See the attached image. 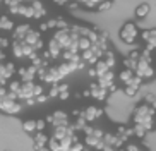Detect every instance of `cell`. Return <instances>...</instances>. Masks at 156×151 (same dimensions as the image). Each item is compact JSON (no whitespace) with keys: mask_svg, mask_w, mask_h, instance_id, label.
Listing matches in <instances>:
<instances>
[{"mask_svg":"<svg viewBox=\"0 0 156 151\" xmlns=\"http://www.w3.org/2000/svg\"><path fill=\"white\" fill-rule=\"evenodd\" d=\"M34 100H36V103H45V101L48 100V95H45V93H41V95L34 96Z\"/></svg>","mask_w":156,"mask_h":151,"instance_id":"33","label":"cell"},{"mask_svg":"<svg viewBox=\"0 0 156 151\" xmlns=\"http://www.w3.org/2000/svg\"><path fill=\"white\" fill-rule=\"evenodd\" d=\"M93 69L96 70V77L100 76V74H103V72H106V70H110V67L106 65V62H105V59H98L94 64H93Z\"/></svg>","mask_w":156,"mask_h":151,"instance_id":"18","label":"cell"},{"mask_svg":"<svg viewBox=\"0 0 156 151\" xmlns=\"http://www.w3.org/2000/svg\"><path fill=\"white\" fill-rule=\"evenodd\" d=\"M17 16H23V17H34V9H33L31 4H26V2H23V4L19 5L17 9Z\"/></svg>","mask_w":156,"mask_h":151,"instance_id":"13","label":"cell"},{"mask_svg":"<svg viewBox=\"0 0 156 151\" xmlns=\"http://www.w3.org/2000/svg\"><path fill=\"white\" fill-rule=\"evenodd\" d=\"M132 76H134V70H132V69L124 67V69L119 72V81L122 82V84H127V82L130 81V77H132Z\"/></svg>","mask_w":156,"mask_h":151,"instance_id":"17","label":"cell"},{"mask_svg":"<svg viewBox=\"0 0 156 151\" xmlns=\"http://www.w3.org/2000/svg\"><path fill=\"white\" fill-rule=\"evenodd\" d=\"M46 122H50L51 127H53V125H69V115H67V112H64V110H55V112L48 117Z\"/></svg>","mask_w":156,"mask_h":151,"instance_id":"6","label":"cell"},{"mask_svg":"<svg viewBox=\"0 0 156 151\" xmlns=\"http://www.w3.org/2000/svg\"><path fill=\"white\" fill-rule=\"evenodd\" d=\"M21 84H23V81H21V79H17V81H16V79H12V81L9 82V86H7V89H9L10 93H14V95L17 96L19 89H21Z\"/></svg>","mask_w":156,"mask_h":151,"instance_id":"25","label":"cell"},{"mask_svg":"<svg viewBox=\"0 0 156 151\" xmlns=\"http://www.w3.org/2000/svg\"><path fill=\"white\" fill-rule=\"evenodd\" d=\"M100 12H105V10H110L112 9V0H101L100 4H98V7H96Z\"/></svg>","mask_w":156,"mask_h":151,"instance_id":"29","label":"cell"},{"mask_svg":"<svg viewBox=\"0 0 156 151\" xmlns=\"http://www.w3.org/2000/svg\"><path fill=\"white\" fill-rule=\"evenodd\" d=\"M106 89H108V93H115L117 89H119V88H117V84H115V82H112V84L106 88Z\"/></svg>","mask_w":156,"mask_h":151,"instance_id":"38","label":"cell"},{"mask_svg":"<svg viewBox=\"0 0 156 151\" xmlns=\"http://www.w3.org/2000/svg\"><path fill=\"white\" fill-rule=\"evenodd\" d=\"M23 2H26V4H31L33 0H23Z\"/></svg>","mask_w":156,"mask_h":151,"instance_id":"44","label":"cell"},{"mask_svg":"<svg viewBox=\"0 0 156 151\" xmlns=\"http://www.w3.org/2000/svg\"><path fill=\"white\" fill-rule=\"evenodd\" d=\"M12 53L17 59H23V48H21V41L19 40H14V43H12Z\"/></svg>","mask_w":156,"mask_h":151,"instance_id":"26","label":"cell"},{"mask_svg":"<svg viewBox=\"0 0 156 151\" xmlns=\"http://www.w3.org/2000/svg\"><path fill=\"white\" fill-rule=\"evenodd\" d=\"M139 38V27L136 23H125L120 27V40L127 43V45H134L136 40Z\"/></svg>","mask_w":156,"mask_h":151,"instance_id":"3","label":"cell"},{"mask_svg":"<svg viewBox=\"0 0 156 151\" xmlns=\"http://www.w3.org/2000/svg\"><path fill=\"white\" fill-rule=\"evenodd\" d=\"M0 2H2V0H0Z\"/></svg>","mask_w":156,"mask_h":151,"instance_id":"46","label":"cell"},{"mask_svg":"<svg viewBox=\"0 0 156 151\" xmlns=\"http://www.w3.org/2000/svg\"><path fill=\"white\" fill-rule=\"evenodd\" d=\"M124 93H125V95H127V96H136V93H137L139 91V89H137V88H134V86H129V84H124Z\"/></svg>","mask_w":156,"mask_h":151,"instance_id":"30","label":"cell"},{"mask_svg":"<svg viewBox=\"0 0 156 151\" xmlns=\"http://www.w3.org/2000/svg\"><path fill=\"white\" fill-rule=\"evenodd\" d=\"M57 96H58V82H55V84H51L50 93H48V98H57Z\"/></svg>","mask_w":156,"mask_h":151,"instance_id":"32","label":"cell"},{"mask_svg":"<svg viewBox=\"0 0 156 151\" xmlns=\"http://www.w3.org/2000/svg\"><path fill=\"white\" fill-rule=\"evenodd\" d=\"M46 127V120H36V131H43Z\"/></svg>","mask_w":156,"mask_h":151,"instance_id":"37","label":"cell"},{"mask_svg":"<svg viewBox=\"0 0 156 151\" xmlns=\"http://www.w3.org/2000/svg\"><path fill=\"white\" fill-rule=\"evenodd\" d=\"M98 82L105 88H108L112 82H115V74L112 72V69L106 70V72H103V74H100V76H98Z\"/></svg>","mask_w":156,"mask_h":151,"instance_id":"12","label":"cell"},{"mask_svg":"<svg viewBox=\"0 0 156 151\" xmlns=\"http://www.w3.org/2000/svg\"><path fill=\"white\" fill-rule=\"evenodd\" d=\"M38 72V67L36 65H29V67H23L19 69V76H21V81H33L34 79V76H36Z\"/></svg>","mask_w":156,"mask_h":151,"instance_id":"11","label":"cell"},{"mask_svg":"<svg viewBox=\"0 0 156 151\" xmlns=\"http://www.w3.org/2000/svg\"><path fill=\"white\" fill-rule=\"evenodd\" d=\"M46 146L50 148V151H64V146H62L60 139H55V137H50L48 142H46Z\"/></svg>","mask_w":156,"mask_h":151,"instance_id":"21","label":"cell"},{"mask_svg":"<svg viewBox=\"0 0 156 151\" xmlns=\"http://www.w3.org/2000/svg\"><path fill=\"white\" fill-rule=\"evenodd\" d=\"M48 139H50V137L46 136L43 131H36V134H34V148H36V149H40V148L46 146Z\"/></svg>","mask_w":156,"mask_h":151,"instance_id":"14","label":"cell"},{"mask_svg":"<svg viewBox=\"0 0 156 151\" xmlns=\"http://www.w3.org/2000/svg\"><path fill=\"white\" fill-rule=\"evenodd\" d=\"M154 113H156L154 110L147 105V103L142 101L141 105H137L136 108H134V112H132V122L134 124H142L147 131H151V129H153V115H154Z\"/></svg>","mask_w":156,"mask_h":151,"instance_id":"2","label":"cell"},{"mask_svg":"<svg viewBox=\"0 0 156 151\" xmlns=\"http://www.w3.org/2000/svg\"><path fill=\"white\" fill-rule=\"evenodd\" d=\"M139 38H141L144 43H149L153 38H156V27H153V29H144V31H139Z\"/></svg>","mask_w":156,"mask_h":151,"instance_id":"20","label":"cell"},{"mask_svg":"<svg viewBox=\"0 0 156 151\" xmlns=\"http://www.w3.org/2000/svg\"><path fill=\"white\" fill-rule=\"evenodd\" d=\"M36 151H50V148H48V146H43V148H40V149H36Z\"/></svg>","mask_w":156,"mask_h":151,"instance_id":"41","label":"cell"},{"mask_svg":"<svg viewBox=\"0 0 156 151\" xmlns=\"http://www.w3.org/2000/svg\"><path fill=\"white\" fill-rule=\"evenodd\" d=\"M29 29H31V27H29V24H21V26H17L14 29V33H12V38H14V40H24V36H26V34H28V31Z\"/></svg>","mask_w":156,"mask_h":151,"instance_id":"15","label":"cell"},{"mask_svg":"<svg viewBox=\"0 0 156 151\" xmlns=\"http://www.w3.org/2000/svg\"><path fill=\"white\" fill-rule=\"evenodd\" d=\"M151 12V5L149 4H141L136 7V17L137 19H146Z\"/></svg>","mask_w":156,"mask_h":151,"instance_id":"16","label":"cell"},{"mask_svg":"<svg viewBox=\"0 0 156 151\" xmlns=\"http://www.w3.org/2000/svg\"><path fill=\"white\" fill-rule=\"evenodd\" d=\"M87 89H89V96H91V98H94V100H98V101H105L106 96L110 95V93H108V89H106L105 86H101L98 81L93 82Z\"/></svg>","mask_w":156,"mask_h":151,"instance_id":"5","label":"cell"},{"mask_svg":"<svg viewBox=\"0 0 156 151\" xmlns=\"http://www.w3.org/2000/svg\"><path fill=\"white\" fill-rule=\"evenodd\" d=\"M149 106H151V108H153V110H154V112H156V100L153 101V103H151V105H149Z\"/></svg>","mask_w":156,"mask_h":151,"instance_id":"42","label":"cell"},{"mask_svg":"<svg viewBox=\"0 0 156 151\" xmlns=\"http://www.w3.org/2000/svg\"><path fill=\"white\" fill-rule=\"evenodd\" d=\"M33 9H34V17H41V16H45V9H43V5L40 0H33L31 2Z\"/></svg>","mask_w":156,"mask_h":151,"instance_id":"24","label":"cell"},{"mask_svg":"<svg viewBox=\"0 0 156 151\" xmlns=\"http://www.w3.org/2000/svg\"><path fill=\"white\" fill-rule=\"evenodd\" d=\"M77 48H79V52L91 48V40H89L87 36H79V40H77Z\"/></svg>","mask_w":156,"mask_h":151,"instance_id":"22","label":"cell"},{"mask_svg":"<svg viewBox=\"0 0 156 151\" xmlns=\"http://www.w3.org/2000/svg\"><path fill=\"white\" fill-rule=\"evenodd\" d=\"M12 74H14V65L10 64V62L4 64V79H5V81L12 77Z\"/></svg>","mask_w":156,"mask_h":151,"instance_id":"27","label":"cell"},{"mask_svg":"<svg viewBox=\"0 0 156 151\" xmlns=\"http://www.w3.org/2000/svg\"><path fill=\"white\" fill-rule=\"evenodd\" d=\"M149 132L142 124H134V127H132V136H136V137H139V139H144L146 137V134Z\"/></svg>","mask_w":156,"mask_h":151,"instance_id":"19","label":"cell"},{"mask_svg":"<svg viewBox=\"0 0 156 151\" xmlns=\"http://www.w3.org/2000/svg\"><path fill=\"white\" fill-rule=\"evenodd\" d=\"M129 57H130L132 60H139V59H141V52H139V50H132L130 53H129Z\"/></svg>","mask_w":156,"mask_h":151,"instance_id":"35","label":"cell"},{"mask_svg":"<svg viewBox=\"0 0 156 151\" xmlns=\"http://www.w3.org/2000/svg\"><path fill=\"white\" fill-rule=\"evenodd\" d=\"M72 125H53V129H51V137H55V139H64V137L72 136Z\"/></svg>","mask_w":156,"mask_h":151,"instance_id":"9","label":"cell"},{"mask_svg":"<svg viewBox=\"0 0 156 151\" xmlns=\"http://www.w3.org/2000/svg\"><path fill=\"white\" fill-rule=\"evenodd\" d=\"M149 45H151L153 48H154V50H156V38H153V40L149 41Z\"/></svg>","mask_w":156,"mask_h":151,"instance_id":"39","label":"cell"},{"mask_svg":"<svg viewBox=\"0 0 156 151\" xmlns=\"http://www.w3.org/2000/svg\"><path fill=\"white\" fill-rule=\"evenodd\" d=\"M60 55H62V46L58 45V41L57 40H53L51 38L50 40V43H48V48H46V52H45V57L46 59H58Z\"/></svg>","mask_w":156,"mask_h":151,"instance_id":"10","label":"cell"},{"mask_svg":"<svg viewBox=\"0 0 156 151\" xmlns=\"http://www.w3.org/2000/svg\"><path fill=\"white\" fill-rule=\"evenodd\" d=\"M23 129H24V132L34 134V132H36V120H24V122H23Z\"/></svg>","mask_w":156,"mask_h":151,"instance_id":"23","label":"cell"},{"mask_svg":"<svg viewBox=\"0 0 156 151\" xmlns=\"http://www.w3.org/2000/svg\"><path fill=\"white\" fill-rule=\"evenodd\" d=\"M0 29H7V31L12 29V21H10L7 16H2V17H0Z\"/></svg>","mask_w":156,"mask_h":151,"instance_id":"28","label":"cell"},{"mask_svg":"<svg viewBox=\"0 0 156 151\" xmlns=\"http://www.w3.org/2000/svg\"><path fill=\"white\" fill-rule=\"evenodd\" d=\"M53 2H57V4H60V5H64V4H67L69 0H53Z\"/></svg>","mask_w":156,"mask_h":151,"instance_id":"40","label":"cell"},{"mask_svg":"<svg viewBox=\"0 0 156 151\" xmlns=\"http://www.w3.org/2000/svg\"><path fill=\"white\" fill-rule=\"evenodd\" d=\"M124 149L125 151H141L142 148L139 144H134V142H125L124 144Z\"/></svg>","mask_w":156,"mask_h":151,"instance_id":"31","label":"cell"},{"mask_svg":"<svg viewBox=\"0 0 156 151\" xmlns=\"http://www.w3.org/2000/svg\"><path fill=\"white\" fill-rule=\"evenodd\" d=\"M134 74H136V76H139L141 79H151V77H154L156 70H154V67H153L151 60L141 57V59L137 60L136 69H134Z\"/></svg>","mask_w":156,"mask_h":151,"instance_id":"4","label":"cell"},{"mask_svg":"<svg viewBox=\"0 0 156 151\" xmlns=\"http://www.w3.org/2000/svg\"><path fill=\"white\" fill-rule=\"evenodd\" d=\"M101 115H103V108H100L96 105H89L83 110V117L86 119V122H94V120L100 119Z\"/></svg>","mask_w":156,"mask_h":151,"instance_id":"8","label":"cell"},{"mask_svg":"<svg viewBox=\"0 0 156 151\" xmlns=\"http://www.w3.org/2000/svg\"><path fill=\"white\" fill-rule=\"evenodd\" d=\"M23 41H26L28 45H31L34 50H41V46H43V40H41V34L38 31H34V29H29L28 31V34L24 36V40Z\"/></svg>","mask_w":156,"mask_h":151,"instance_id":"7","label":"cell"},{"mask_svg":"<svg viewBox=\"0 0 156 151\" xmlns=\"http://www.w3.org/2000/svg\"><path fill=\"white\" fill-rule=\"evenodd\" d=\"M23 105L17 100V96L14 93H10L7 88L0 86V110L7 115H16L21 112Z\"/></svg>","mask_w":156,"mask_h":151,"instance_id":"1","label":"cell"},{"mask_svg":"<svg viewBox=\"0 0 156 151\" xmlns=\"http://www.w3.org/2000/svg\"><path fill=\"white\" fill-rule=\"evenodd\" d=\"M0 60H4V52L0 50Z\"/></svg>","mask_w":156,"mask_h":151,"instance_id":"43","label":"cell"},{"mask_svg":"<svg viewBox=\"0 0 156 151\" xmlns=\"http://www.w3.org/2000/svg\"><path fill=\"white\" fill-rule=\"evenodd\" d=\"M43 93V86L41 84H34V88H33V95L38 96V95H41Z\"/></svg>","mask_w":156,"mask_h":151,"instance_id":"34","label":"cell"},{"mask_svg":"<svg viewBox=\"0 0 156 151\" xmlns=\"http://www.w3.org/2000/svg\"><path fill=\"white\" fill-rule=\"evenodd\" d=\"M153 67H154V70H156V64H154V65H153Z\"/></svg>","mask_w":156,"mask_h":151,"instance_id":"45","label":"cell"},{"mask_svg":"<svg viewBox=\"0 0 156 151\" xmlns=\"http://www.w3.org/2000/svg\"><path fill=\"white\" fill-rule=\"evenodd\" d=\"M154 100H156V96H154V95H151V93L144 96V103H147V105H151V103H153Z\"/></svg>","mask_w":156,"mask_h":151,"instance_id":"36","label":"cell"}]
</instances>
